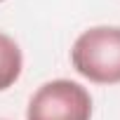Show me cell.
Wrapping results in <instances>:
<instances>
[{
	"label": "cell",
	"instance_id": "cell-1",
	"mask_svg": "<svg viewBox=\"0 0 120 120\" xmlns=\"http://www.w3.org/2000/svg\"><path fill=\"white\" fill-rule=\"evenodd\" d=\"M73 68L97 85L120 82V26H92L71 47Z\"/></svg>",
	"mask_w": 120,
	"mask_h": 120
},
{
	"label": "cell",
	"instance_id": "cell-2",
	"mask_svg": "<svg viewBox=\"0 0 120 120\" xmlns=\"http://www.w3.org/2000/svg\"><path fill=\"white\" fill-rule=\"evenodd\" d=\"M26 120H92V97L80 82L49 80L33 92Z\"/></svg>",
	"mask_w": 120,
	"mask_h": 120
},
{
	"label": "cell",
	"instance_id": "cell-3",
	"mask_svg": "<svg viewBox=\"0 0 120 120\" xmlns=\"http://www.w3.org/2000/svg\"><path fill=\"white\" fill-rule=\"evenodd\" d=\"M21 68H24V56L19 45L10 35L0 33V92H5L19 80Z\"/></svg>",
	"mask_w": 120,
	"mask_h": 120
},
{
	"label": "cell",
	"instance_id": "cell-4",
	"mask_svg": "<svg viewBox=\"0 0 120 120\" xmlns=\"http://www.w3.org/2000/svg\"><path fill=\"white\" fill-rule=\"evenodd\" d=\"M0 3H3V0H0Z\"/></svg>",
	"mask_w": 120,
	"mask_h": 120
}]
</instances>
